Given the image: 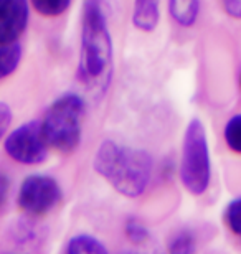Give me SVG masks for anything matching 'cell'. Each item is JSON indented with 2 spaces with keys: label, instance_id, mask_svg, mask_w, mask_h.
Masks as SVG:
<instances>
[{
  "label": "cell",
  "instance_id": "1",
  "mask_svg": "<svg viewBox=\"0 0 241 254\" xmlns=\"http://www.w3.org/2000/svg\"><path fill=\"white\" fill-rule=\"evenodd\" d=\"M112 38L101 0H84L81 15L78 78L86 89L104 94L112 76Z\"/></svg>",
  "mask_w": 241,
  "mask_h": 254
},
{
  "label": "cell",
  "instance_id": "2",
  "mask_svg": "<svg viewBox=\"0 0 241 254\" xmlns=\"http://www.w3.org/2000/svg\"><path fill=\"white\" fill-rule=\"evenodd\" d=\"M93 169L117 193L137 198L146 191L151 182L154 160L146 150L106 139L97 147Z\"/></svg>",
  "mask_w": 241,
  "mask_h": 254
},
{
  "label": "cell",
  "instance_id": "3",
  "mask_svg": "<svg viewBox=\"0 0 241 254\" xmlns=\"http://www.w3.org/2000/svg\"><path fill=\"white\" fill-rule=\"evenodd\" d=\"M84 111L83 98L75 93H65L51 103L40 123L50 149L61 154H71L78 149L83 134Z\"/></svg>",
  "mask_w": 241,
  "mask_h": 254
},
{
  "label": "cell",
  "instance_id": "4",
  "mask_svg": "<svg viewBox=\"0 0 241 254\" xmlns=\"http://www.w3.org/2000/svg\"><path fill=\"white\" fill-rule=\"evenodd\" d=\"M210 180H212V162H210L207 130L202 121L193 118L183 132L180 182L188 193L198 196L208 190Z\"/></svg>",
  "mask_w": 241,
  "mask_h": 254
},
{
  "label": "cell",
  "instance_id": "5",
  "mask_svg": "<svg viewBox=\"0 0 241 254\" xmlns=\"http://www.w3.org/2000/svg\"><path fill=\"white\" fill-rule=\"evenodd\" d=\"M63 191L53 177L33 174L22 182L18 190V206L30 216H45L60 205Z\"/></svg>",
  "mask_w": 241,
  "mask_h": 254
},
{
  "label": "cell",
  "instance_id": "6",
  "mask_svg": "<svg viewBox=\"0 0 241 254\" xmlns=\"http://www.w3.org/2000/svg\"><path fill=\"white\" fill-rule=\"evenodd\" d=\"M3 149L12 160L23 165H38L48 159V144L38 121H30L13 129L3 142Z\"/></svg>",
  "mask_w": 241,
  "mask_h": 254
},
{
  "label": "cell",
  "instance_id": "7",
  "mask_svg": "<svg viewBox=\"0 0 241 254\" xmlns=\"http://www.w3.org/2000/svg\"><path fill=\"white\" fill-rule=\"evenodd\" d=\"M28 17V0H0V45L18 42Z\"/></svg>",
  "mask_w": 241,
  "mask_h": 254
},
{
  "label": "cell",
  "instance_id": "8",
  "mask_svg": "<svg viewBox=\"0 0 241 254\" xmlns=\"http://www.w3.org/2000/svg\"><path fill=\"white\" fill-rule=\"evenodd\" d=\"M161 10L159 0H134V12H132V23L141 32H154L159 25Z\"/></svg>",
  "mask_w": 241,
  "mask_h": 254
},
{
  "label": "cell",
  "instance_id": "9",
  "mask_svg": "<svg viewBox=\"0 0 241 254\" xmlns=\"http://www.w3.org/2000/svg\"><path fill=\"white\" fill-rule=\"evenodd\" d=\"M168 12L180 27H192L200 13V0H168Z\"/></svg>",
  "mask_w": 241,
  "mask_h": 254
},
{
  "label": "cell",
  "instance_id": "10",
  "mask_svg": "<svg viewBox=\"0 0 241 254\" xmlns=\"http://www.w3.org/2000/svg\"><path fill=\"white\" fill-rule=\"evenodd\" d=\"M66 254H109L106 246L91 235H76L68 241Z\"/></svg>",
  "mask_w": 241,
  "mask_h": 254
},
{
  "label": "cell",
  "instance_id": "11",
  "mask_svg": "<svg viewBox=\"0 0 241 254\" xmlns=\"http://www.w3.org/2000/svg\"><path fill=\"white\" fill-rule=\"evenodd\" d=\"M22 62V47L18 42L0 45V79L7 78L18 68Z\"/></svg>",
  "mask_w": 241,
  "mask_h": 254
},
{
  "label": "cell",
  "instance_id": "12",
  "mask_svg": "<svg viewBox=\"0 0 241 254\" xmlns=\"http://www.w3.org/2000/svg\"><path fill=\"white\" fill-rule=\"evenodd\" d=\"M168 254H195L197 253V238L190 230H178L167 243Z\"/></svg>",
  "mask_w": 241,
  "mask_h": 254
},
{
  "label": "cell",
  "instance_id": "13",
  "mask_svg": "<svg viewBox=\"0 0 241 254\" xmlns=\"http://www.w3.org/2000/svg\"><path fill=\"white\" fill-rule=\"evenodd\" d=\"M32 7L43 17H60L70 8L71 0H30Z\"/></svg>",
  "mask_w": 241,
  "mask_h": 254
},
{
  "label": "cell",
  "instance_id": "14",
  "mask_svg": "<svg viewBox=\"0 0 241 254\" xmlns=\"http://www.w3.org/2000/svg\"><path fill=\"white\" fill-rule=\"evenodd\" d=\"M225 142L233 150L235 154L241 155V114H235L232 119L228 121L223 130Z\"/></svg>",
  "mask_w": 241,
  "mask_h": 254
},
{
  "label": "cell",
  "instance_id": "15",
  "mask_svg": "<svg viewBox=\"0 0 241 254\" xmlns=\"http://www.w3.org/2000/svg\"><path fill=\"white\" fill-rule=\"evenodd\" d=\"M223 216L230 231L241 240V196L235 198V200L228 203L227 208H225Z\"/></svg>",
  "mask_w": 241,
  "mask_h": 254
},
{
  "label": "cell",
  "instance_id": "16",
  "mask_svg": "<svg viewBox=\"0 0 241 254\" xmlns=\"http://www.w3.org/2000/svg\"><path fill=\"white\" fill-rule=\"evenodd\" d=\"M126 235L132 243H142L149 238V231L139 220L131 218V220L126 223Z\"/></svg>",
  "mask_w": 241,
  "mask_h": 254
},
{
  "label": "cell",
  "instance_id": "17",
  "mask_svg": "<svg viewBox=\"0 0 241 254\" xmlns=\"http://www.w3.org/2000/svg\"><path fill=\"white\" fill-rule=\"evenodd\" d=\"M10 123H12V109L8 108V104L0 101V139L7 132Z\"/></svg>",
  "mask_w": 241,
  "mask_h": 254
},
{
  "label": "cell",
  "instance_id": "18",
  "mask_svg": "<svg viewBox=\"0 0 241 254\" xmlns=\"http://www.w3.org/2000/svg\"><path fill=\"white\" fill-rule=\"evenodd\" d=\"M222 5L230 17L241 20V0H222Z\"/></svg>",
  "mask_w": 241,
  "mask_h": 254
},
{
  "label": "cell",
  "instance_id": "19",
  "mask_svg": "<svg viewBox=\"0 0 241 254\" xmlns=\"http://www.w3.org/2000/svg\"><path fill=\"white\" fill-rule=\"evenodd\" d=\"M8 191H10V179L7 177V174L0 172V208L7 203Z\"/></svg>",
  "mask_w": 241,
  "mask_h": 254
},
{
  "label": "cell",
  "instance_id": "20",
  "mask_svg": "<svg viewBox=\"0 0 241 254\" xmlns=\"http://www.w3.org/2000/svg\"><path fill=\"white\" fill-rule=\"evenodd\" d=\"M240 84H241V73H240Z\"/></svg>",
  "mask_w": 241,
  "mask_h": 254
}]
</instances>
